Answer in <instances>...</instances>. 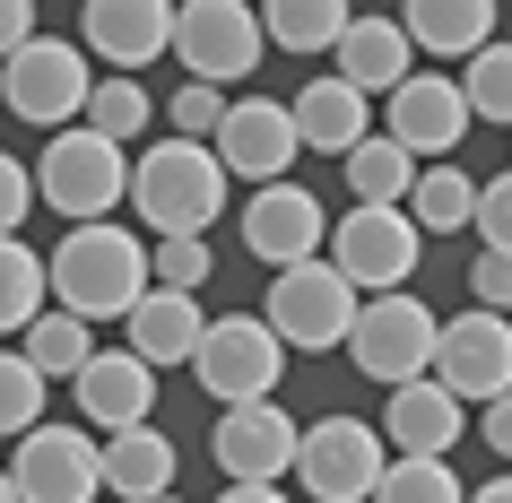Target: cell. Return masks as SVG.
<instances>
[{
	"label": "cell",
	"mask_w": 512,
	"mask_h": 503,
	"mask_svg": "<svg viewBox=\"0 0 512 503\" xmlns=\"http://www.w3.org/2000/svg\"><path fill=\"white\" fill-rule=\"evenodd\" d=\"M44 287H53V313L70 321H131V304L148 295V243L122 235V226H70L44 261Z\"/></svg>",
	"instance_id": "cell-1"
},
{
	"label": "cell",
	"mask_w": 512,
	"mask_h": 503,
	"mask_svg": "<svg viewBox=\"0 0 512 503\" xmlns=\"http://www.w3.org/2000/svg\"><path fill=\"white\" fill-rule=\"evenodd\" d=\"M131 209L157 226V243H209V226L226 217V174L191 139H148L131 157Z\"/></svg>",
	"instance_id": "cell-2"
},
{
	"label": "cell",
	"mask_w": 512,
	"mask_h": 503,
	"mask_svg": "<svg viewBox=\"0 0 512 503\" xmlns=\"http://www.w3.org/2000/svg\"><path fill=\"white\" fill-rule=\"evenodd\" d=\"M27 174H35V209L70 217V226H113L131 209V148H113L96 131H53Z\"/></svg>",
	"instance_id": "cell-3"
},
{
	"label": "cell",
	"mask_w": 512,
	"mask_h": 503,
	"mask_svg": "<svg viewBox=\"0 0 512 503\" xmlns=\"http://www.w3.org/2000/svg\"><path fill=\"white\" fill-rule=\"evenodd\" d=\"M191 382H200L217 408H261V399H278V382H287V347L270 339L261 313H209V330L191 347Z\"/></svg>",
	"instance_id": "cell-4"
},
{
	"label": "cell",
	"mask_w": 512,
	"mask_h": 503,
	"mask_svg": "<svg viewBox=\"0 0 512 503\" xmlns=\"http://www.w3.org/2000/svg\"><path fill=\"white\" fill-rule=\"evenodd\" d=\"M434 330H443V313H434L417 287L400 295H365L348 321V365L365 373V382H382V391H400V382H426L434 365Z\"/></svg>",
	"instance_id": "cell-5"
},
{
	"label": "cell",
	"mask_w": 512,
	"mask_h": 503,
	"mask_svg": "<svg viewBox=\"0 0 512 503\" xmlns=\"http://www.w3.org/2000/svg\"><path fill=\"white\" fill-rule=\"evenodd\" d=\"M87 87H96V70H87L79 44H61V35H35L27 53H9L0 61V105L18 113L27 131H79V113H87Z\"/></svg>",
	"instance_id": "cell-6"
},
{
	"label": "cell",
	"mask_w": 512,
	"mask_h": 503,
	"mask_svg": "<svg viewBox=\"0 0 512 503\" xmlns=\"http://www.w3.org/2000/svg\"><path fill=\"white\" fill-rule=\"evenodd\" d=\"M165 53L183 61L191 87H217V96H226L235 79L261 70V9H243V0H183Z\"/></svg>",
	"instance_id": "cell-7"
},
{
	"label": "cell",
	"mask_w": 512,
	"mask_h": 503,
	"mask_svg": "<svg viewBox=\"0 0 512 503\" xmlns=\"http://www.w3.org/2000/svg\"><path fill=\"white\" fill-rule=\"evenodd\" d=\"M261 321H270V339L287 347V356H330V347H348L356 295H348V278H339L330 261H296V269L270 278Z\"/></svg>",
	"instance_id": "cell-8"
},
{
	"label": "cell",
	"mask_w": 512,
	"mask_h": 503,
	"mask_svg": "<svg viewBox=\"0 0 512 503\" xmlns=\"http://www.w3.org/2000/svg\"><path fill=\"white\" fill-rule=\"evenodd\" d=\"M322 261L348 278V295L365 304V295H400L408 269L426 261V235L408 226V209H348L339 226H330Z\"/></svg>",
	"instance_id": "cell-9"
},
{
	"label": "cell",
	"mask_w": 512,
	"mask_h": 503,
	"mask_svg": "<svg viewBox=\"0 0 512 503\" xmlns=\"http://www.w3.org/2000/svg\"><path fill=\"white\" fill-rule=\"evenodd\" d=\"M382 469H391V451H382V434L365 417H313L296 434V486L313 503H374Z\"/></svg>",
	"instance_id": "cell-10"
},
{
	"label": "cell",
	"mask_w": 512,
	"mask_h": 503,
	"mask_svg": "<svg viewBox=\"0 0 512 503\" xmlns=\"http://www.w3.org/2000/svg\"><path fill=\"white\" fill-rule=\"evenodd\" d=\"M426 382H443V391L460 399V408H486V399L512 391V321L504 313H452L443 330H434V365Z\"/></svg>",
	"instance_id": "cell-11"
},
{
	"label": "cell",
	"mask_w": 512,
	"mask_h": 503,
	"mask_svg": "<svg viewBox=\"0 0 512 503\" xmlns=\"http://www.w3.org/2000/svg\"><path fill=\"white\" fill-rule=\"evenodd\" d=\"M9 486H18V503H105L96 434L87 425H35V434H18Z\"/></svg>",
	"instance_id": "cell-12"
},
{
	"label": "cell",
	"mask_w": 512,
	"mask_h": 503,
	"mask_svg": "<svg viewBox=\"0 0 512 503\" xmlns=\"http://www.w3.org/2000/svg\"><path fill=\"white\" fill-rule=\"evenodd\" d=\"M209 157H217L226 183L270 191V183H287V165H296L304 148H296V122H287L278 96H226V122H217Z\"/></svg>",
	"instance_id": "cell-13"
},
{
	"label": "cell",
	"mask_w": 512,
	"mask_h": 503,
	"mask_svg": "<svg viewBox=\"0 0 512 503\" xmlns=\"http://www.w3.org/2000/svg\"><path fill=\"white\" fill-rule=\"evenodd\" d=\"M382 105H391L382 113V139L400 157H417V165H452V148L469 139V105H460L452 70H408Z\"/></svg>",
	"instance_id": "cell-14"
},
{
	"label": "cell",
	"mask_w": 512,
	"mask_h": 503,
	"mask_svg": "<svg viewBox=\"0 0 512 503\" xmlns=\"http://www.w3.org/2000/svg\"><path fill=\"white\" fill-rule=\"evenodd\" d=\"M296 434L304 425L261 399V408H217V434H209V460L226 469V486H278L296 469Z\"/></svg>",
	"instance_id": "cell-15"
},
{
	"label": "cell",
	"mask_w": 512,
	"mask_h": 503,
	"mask_svg": "<svg viewBox=\"0 0 512 503\" xmlns=\"http://www.w3.org/2000/svg\"><path fill=\"white\" fill-rule=\"evenodd\" d=\"M322 243H330V209L304 183H270V191L243 200V252H252L261 269L322 261Z\"/></svg>",
	"instance_id": "cell-16"
},
{
	"label": "cell",
	"mask_w": 512,
	"mask_h": 503,
	"mask_svg": "<svg viewBox=\"0 0 512 503\" xmlns=\"http://www.w3.org/2000/svg\"><path fill=\"white\" fill-rule=\"evenodd\" d=\"M165 44H174L165 0H96L79 18V53H87V70L105 61V79H139L148 61H165Z\"/></svg>",
	"instance_id": "cell-17"
},
{
	"label": "cell",
	"mask_w": 512,
	"mask_h": 503,
	"mask_svg": "<svg viewBox=\"0 0 512 503\" xmlns=\"http://www.w3.org/2000/svg\"><path fill=\"white\" fill-rule=\"evenodd\" d=\"M70 399H79V425L105 443V434L148 425V408H157V373L139 365L131 347H96V356L79 365V382H70Z\"/></svg>",
	"instance_id": "cell-18"
},
{
	"label": "cell",
	"mask_w": 512,
	"mask_h": 503,
	"mask_svg": "<svg viewBox=\"0 0 512 503\" xmlns=\"http://www.w3.org/2000/svg\"><path fill=\"white\" fill-rule=\"evenodd\" d=\"M382 451L391 460H452V443L469 434V408H460L443 382H400V391L382 399Z\"/></svg>",
	"instance_id": "cell-19"
},
{
	"label": "cell",
	"mask_w": 512,
	"mask_h": 503,
	"mask_svg": "<svg viewBox=\"0 0 512 503\" xmlns=\"http://www.w3.org/2000/svg\"><path fill=\"white\" fill-rule=\"evenodd\" d=\"M330 61H339L330 79H339V87H356V96L374 105V96H391V87L408 79V61H417V53H408L400 18H348V35L330 44Z\"/></svg>",
	"instance_id": "cell-20"
},
{
	"label": "cell",
	"mask_w": 512,
	"mask_h": 503,
	"mask_svg": "<svg viewBox=\"0 0 512 503\" xmlns=\"http://www.w3.org/2000/svg\"><path fill=\"white\" fill-rule=\"evenodd\" d=\"M122 330H131V356L148 373H165V365H191V347H200V330H209V313H200V295H165V287H148L131 304V321H122Z\"/></svg>",
	"instance_id": "cell-21"
},
{
	"label": "cell",
	"mask_w": 512,
	"mask_h": 503,
	"mask_svg": "<svg viewBox=\"0 0 512 503\" xmlns=\"http://www.w3.org/2000/svg\"><path fill=\"white\" fill-rule=\"evenodd\" d=\"M96 469H105V503H157V495H174V434H157V425L105 434Z\"/></svg>",
	"instance_id": "cell-22"
},
{
	"label": "cell",
	"mask_w": 512,
	"mask_h": 503,
	"mask_svg": "<svg viewBox=\"0 0 512 503\" xmlns=\"http://www.w3.org/2000/svg\"><path fill=\"white\" fill-rule=\"evenodd\" d=\"M400 35H408V53H426V61H469L495 44V0H408Z\"/></svg>",
	"instance_id": "cell-23"
},
{
	"label": "cell",
	"mask_w": 512,
	"mask_h": 503,
	"mask_svg": "<svg viewBox=\"0 0 512 503\" xmlns=\"http://www.w3.org/2000/svg\"><path fill=\"white\" fill-rule=\"evenodd\" d=\"M287 122H296V148H313V157H348L356 139L374 131V105H365L356 87H339V79H313V87L287 96Z\"/></svg>",
	"instance_id": "cell-24"
},
{
	"label": "cell",
	"mask_w": 512,
	"mask_h": 503,
	"mask_svg": "<svg viewBox=\"0 0 512 503\" xmlns=\"http://www.w3.org/2000/svg\"><path fill=\"white\" fill-rule=\"evenodd\" d=\"M339 174H348V209H400L408 183H417V157H400L382 131H365L348 157H339Z\"/></svg>",
	"instance_id": "cell-25"
},
{
	"label": "cell",
	"mask_w": 512,
	"mask_h": 503,
	"mask_svg": "<svg viewBox=\"0 0 512 503\" xmlns=\"http://www.w3.org/2000/svg\"><path fill=\"white\" fill-rule=\"evenodd\" d=\"M408 226L417 235H469V209H478V183L460 174V165H417V183H408Z\"/></svg>",
	"instance_id": "cell-26"
},
{
	"label": "cell",
	"mask_w": 512,
	"mask_h": 503,
	"mask_svg": "<svg viewBox=\"0 0 512 503\" xmlns=\"http://www.w3.org/2000/svg\"><path fill=\"white\" fill-rule=\"evenodd\" d=\"M18 356H27V365L44 373V391H53V382H79V365H87V356H96V330L44 304V313H35L27 330H18Z\"/></svg>",
	"instance_id": "cell-27"
},
{
	"label": "cell",
	"mask_w": 512,
	"mask_h": 503,
	"mask_svg": "<svg viewBox=\"0 0 512 503\" xmlns=\"http://www.w3.org/2000/svg\"><path fill=\"white\" fill-rule=\"evenodd\" d=\"M348 0H270L261 9V44H278V53H330L339 35H348Z\"/></svg>",
	"instance_id": "cell-28"
},
{
	"label": "cell",
	"mask_w": 512,
	"mask_h": 503,
	"mask_svg": "<svg viewBox=\"0 0 512 503\" xmlns=\"http://www.w3.org/2000/svg\"><path fill=\"white\" fill-rule=\"evenodd\" d=\"M157 122V96L139 79H105L96 70V87H87V113H79V131H96V139H113V148H131L139 131Z\"/></svg>",
	"instance_id": "cell-29"
},
{
	"label": "cell",
	"mask_w": 512,
	"mask_h": 503,
	"mask_svg": "<svg viewBox=\"0 0 512 503\" xmlns=\"http://www.w3.org/2000/svg\"><path fill=\"white\" fill-rule=\"evenodd\" d=\"M44 304H53V287H44V252H35L27 235H9V243H0V339L27 330Z\"/></svg>",
	"instance_id": "cell-30"
},
{
	"label": "cell",
	"mask_w": 512,
	"mask_h": 503,
	"mask_svg": "<svg viewBox=\"0 0 512 503\" xmlns=\"http://www.w3.org/2000/svg\"><path fill=\"white\" fill-rule=\"evenodd\" d=\"M452 87H460V105H469V122H504V131H512V44H504V35H495L486 53L460 61Z\"/></svg>",
	"instance_id": "cell-31"
},
{
	"label": "cell",
	"mask_w": 512,
	"mask_h": 503,
	"mask_svg": "<svg viewBox=\"0 0 512 503\" xmlns=\"http://www.w3.org/2000/svg\"><path fill=\"white\" fill-rule=\"evenodd\" d=\"M469 486H460L452 460H391L374 486V503H460Z\"/></svg>",
	"instance_id": "cell-32"
},
{
	"label": "cell",
	"mask_w": 512,
	"mask_h": 503,
	"mask_svg": "<svg viewBox=\"0 0 512 503\" xmlns=\"http://www.w3.org/2000/svg\"><path fill=\"white\" fill-rule=\"evenodd\" d=\"M35 425H44V373H35L18 347H0V434L18 443Z\"/></svg>",
	"instance_id": "cell-33"
},
{
	"label": "cell",
	"mask_w": 512,
	"mask_h": 503,
	"mask_svg": "<svg viewBox=\"0 0 512 503\" xmlns=\"http://www.w3.org/2000/svg\"><path fill=\"white\" fill-rule=\"evenodd\" d=\"M209 278H217L209 243H157V252H148V287H165V295H200Z\"/></svg>",
	"instance_id": "cell-34"
},
{
	"label": "cell",
	"mask_w": 512,
	"mask_h": 503,
	"mask_svg": "<svg viewBox=\"0 0 512 503\" xmlns=\"http://www.w3.org/2000/svg\"><path fill=\"white\" fill-rule=\"evenodd\" d=\"M165 122H174V139H191V148H209L217 139V122H226V96H217V87H174V96H165Z\"/></svg>",
	"instance_id": "cell-35"
},
{
	"label": "cell",
	"mask_w": 512,
	"mask_h": 503,
	"mask_svg": "<svg viewBox=\"0 0 512 503\" xmlns=\"http://www.w3.org/2000/svg\"><path fill=\"white\" fill-rule=\"evenodd\" d=\"M469 226H478V252H504V261H512V174L478 183V209H469Z\"/></svg>",
	"instance_id": "cell-36"
},
{
	"label": "cell",
	"mask_w": 512,
	"mask_h": 503,
	"mask_svg": "<svg viewBox=\"0 0 512 503\" xmlns=\"http://www.w3.org/2000/svg\"><path fill=\"white\" fill-rule=\"evenodd\" d=\"M27 217H35V174L9 157V148H0V243L27 235Z\"/></svg>",
	"instance_id": "cell-37"
},
{
	"label": "cell",
	"mask_w": 512,
	"mask_h": 503,
	"mask_svg": "<svg viewBox=\"0 0 512 503\" xmlns=\"http://www.w3.org/2000/svg\"><path fill=\"white\" fill-rule=\"evenodd\" d=\"M469 304H478V313H512V261L504 252H478V261H469Z\"/></svg>",
	"instance_id": "cell-38"
},
{
	"label": "cell",
	"mask_w": 512,
	"mask_h": 503,
	"mask_svg": "<svg viewBox=\"0 0 512 503\" xmlns=\"http://www.w3.org/2000/svg\"><path fill=\"white\" fill-rule=\"evenodd\" d=\"M35 35H44V27H35V0H0V61L27 53Z\"/></svg>",
	"instance_id": "cell-39"
},
{
	"label": "cell",
	"mask_w": 512,
	"mask_h": 503,
	"mask_svg": "<svg viewBox=\"0 0 512 503\" xmlns=\"http://www.w3.org/2000/svg\"><path fill=\"white\" fill-rule=\"evenodd\" d=\"M478 434H486V451H495V460H512V391L478 408Z\"/></svg>",
	"instance_id": "cell-40"
},
{
	"label": "cell",
	"mask_w": 512,
	"mask_h": 503,
	"mask_svg": "<svg viewBox=\"0 0 512 503\" xmlns=\"http://www.w3.org/2000/svg\"><path fill=\"white\" fill-rule=\"evenodd\" d=\"M460 503H512V477H486V486H469Z\"/></svg>",
	"instance_id": "cell-41"
},
{
	"label": "cell",
	"mask_w": 512,
	"mask_h": 503,
	"mask_svg": "<svg viewBox=\"0 0 512 503\" xmlns=\"http://www.w3.org/2000/svg\"><path fill=\"white\" fill-rule=\"evenodd\" d=\"M217 503H287V495H278V486H226Z\"/></svg>",
	"instance_id": "cell-42"
},
{
	"label": "cell",
	"mask_w": 512,
	"mask_h": 503,
	"mask_svg": "<svg viewBox=\"0 0 512 503\" xmlns=\"http://www.w3.org/2000/svg\"><path fill=\"white\" fill-rule=\"evenodd\" d=\"M0 503H18V486H9V469H0Z\"/></svg>",
	"instance_id": "cell-43"
},
{
	"label": "cell",
	"mask_w": 512,
	"mask_h": 503,
	"mask_svg": "<svg viewBox=\"0 0 512 503\" xmlns=\"http://www.w3.org/2000/svg\"><path fill=\"white\" fill-rule=\"evenodd\" d=\"M157 503H191V495H157Z\"/></svg>",
	"instance_id": "cell-44"
}]
</instances>
